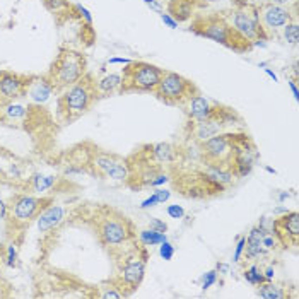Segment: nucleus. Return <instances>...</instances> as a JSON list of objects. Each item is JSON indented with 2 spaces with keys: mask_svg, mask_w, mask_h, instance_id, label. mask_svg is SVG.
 <instances>
[{
  "mask_svg": "<svg viewBox=\"0 0 299 299\" xmlns=\"http://www.w3.org/2000/svg\"><path fill=\"white\" fill-rule=\"evenodd\" d=\"M151 151H149V156L152 157L156 162H159V164H164V162H171L175 161L176 157V149L171 146V144H154V146L149 147Z\"/></svg>",
  "mask_w": 299,
  "mask_h": 299,
  "instance_id": "aec40b11",
  "label": "nucleus"
},
{
  "mask_svg": "<svg viewBox=\"0 0 299 299\" xmlns=\"http://www.w3.org/2000/svg\"><path fill=\"white\" fill-rule=\"evenodd\" d=\"M263 277H265V280H274V277H275V269L274 267L265 269L263 270Z\"/></svg>",
  "mask_w": 299,
  "mask_h": 299,
  "instance_id": "ea45409f",
  "label": "nucleus"
},
{
  "mask_svg": "<svg viewBox=\"0 0 299 299\" xmlns=\"http://www.w3.org/2000/svg\"><path fill=\"white\" fill-rule=\"evenodd\" d=\"M87 74V62L81 51L60 48L57 58L53 60L51 67L46 74L48 82L53 86L55 92H62L72 84H76L79 79H82Z\"/></svg>",
  "mask_w": 299,
  "mask_h": 299,
  "instance_id": "7ed1b4c3",
  "label": "nucleus"
},
{
  "mask_svg": "<svg viewBox=\"0 0 299 299\" xmlns=\"http://www.w3.org/2000/svg\"><path fill=\"white\" fill-rule=\"evenodd\" d=\"M97 236L106 248H120L134 238L132 224L116 210L103 209V216L97 219Z\"/></svg>",
  "mask_w": 299,
  "mask_h": 299,
  "instance_id": "20e7f679",
  "label": "nucleus"
},
{
  "mask_svg": "<svg viewBox=\"0 0 299 299\" xmlns=\"http://www.w3.org/2000/svg\"><path fill=\"white\" fill-rule=\"evenodd\" d=\"M146 263H147V255L144 251L140 255L139 250H134L132 253L125 255L123 265L120 269V277H118V289L123 296H130L142 284L144 275H146Z\"/></svg>",
  "mask_w": 299,
  "mask_h": 299,
  "instance_id": "1a4fd4ad",
  "label": "nucleus"
},
{
  "mask_svg": "<svg viewBox=\"0 0 299 299\" xmlns=\"http://www.w3.org/2000/svg\"><path fill=\"white\" fill-rule=\"evenodd\" d=\"M258 19H260L261 27H263V31L267 32V36L279 32L291 21H297L296 14H292L289 7L275 6V4H270V2L258 7Z\"/></svg>",
  "mask_w": 299,
  "mask_h": 299,
  "instance_id": "f8f14e48",
  "label": "nucleus"
},
{
  "mask_svg": "<svg viewBox=\"0 0 299 299\" xmlns=\"http://www.w3.org/2000/svg\"><path fill=\"white\" fill-rule=\"evenodd\" d=\"M159 255L162 260H168V261L173 260V256H175V246H173L168 240L162 241L159 245Z\"/></svg>",
  "mask_w": 299,
  "mask_h": 299,
  "instance_id": "cd10ccee",
  "label": "nucleus"
},
{
  "mask_svg": "<svg viewBox=\"0 0 299 299\" xmlns=\"http://www.w3.org/2000/svg\"><path fill=\"white\" fill-rule=\"evenodd\" d=\"M159 16H161V21L164 22V24H166L168 27H171V29H176V27H178V21L173 19L171 14H164V12H161Z\"/></svg>",
  "mask_w": 299,
  "mask_h": 299,
  "instance_id": "f704fd0d",
  "label": "nucleus"
},
{
  "mask_svg": "<svg viewBox=\"0 0 299 299\" xmlns=\"http://www.w3.org/2000/svg\"><path fill=\"white\" fill-rule=\"evenodd\" d=\"M229 24L240 32L243 38H246L251 43L256 40H269L267 32L263 31V27L260 24L258 7L256 6L238 2L236 7L229 14Z\"/></svg>",
  "mask_w": 299,
  "mask_h": 299,
  "instance_id": "0eeeda50",
  "label": "nucleus"
},
{
  "mask_svg": "<svg viewBox=\"0 0 299 299\" xmlns=\"http://www.w3.org/2000/svg\"><path fill=\"white\" fill-rule=\"evenodd\" d=\"M9 217V205H6L2 198H0V219H7Z\"/></svg>",
  "mask_w": 299,
  "mask_h": 299,
  "instance_id": "58836bf2",
  "label": "nucleus"
},
{
  "mask_svg": "<svg viewBox=\"0 0 299 299\" xmlns=\"http://www.w3.org/2000/svg\"><path fill=\"white\" fill-rule=\"evenodd\" d=\"M282 35H284V40H286L287 43L297 45V41H299V26H297V21H291L289 24L284 26L282 27Z\"/></svg>",
  "mask_w": 299,
  "mask_h": 299,
  "instance_id": "393cba45",
  "label": "nucleus"
},
{
  "mask_svg": "<svg viewBox=\"0 0 299 299\" xmlns=\"http://www.w3.org/2000/svg\"><path fill=\"white\" fill-rule=\"evenodd\" d=\"M258 296L263 299H286L289 294L286 289L274 284L272 280H265L258 287Z\"/></svg>",
  "mask_w": 299,
  "mask_h": 299,
  "instance_id": "4be33fe9",
  "label": "nucleus"
},
{
  "mask_svg": "<svg viewBox=\"0 0 299 299\" xmlns=\"http://www.w3.org/2000/svg\"><path fill=\"white\" fill-rule=\"evenodd\" d=\"M144 2H146V4H149V6H151V4H154V2H156V0H144Z\"/></svg>",
  "mask_w": 299,
  "mask_h": 299,
  "instance_id": "09e8293b",
  "label": "nucleus"
},
{
  "mask_svg": "<svg viewBox=\"0 0 299 299\" xmlns=\"http://www.w3.org/2000/svg\"><path fill=\"white\" fill-rule=\"evenodd\" d=\"M53 202L50 197H32V195H17L9 205V221L16 227L29 226L48 205Z\"/></svg>",
  "mask_w": 299,
  "mask_h": 299,
  "instance_id": "6e6552de",
  "label": "nucleus"
},
{
  "mask_svg": "<svg viewBox=\"0 0 299 299\" xmlns=\"http://www.w3.org/2000/svg\"><path fill=\"white\" fill-rule=\"evenodd\" d=\"M272 235L284 248H296L299 243V214L296 210L286 212L282 217L275 219L272 224Z\"/></svg>",
  "mask_w": 299,
  "mask_h": 299,
  "instance_id": "ddd939ff",
  "label": "nucleus"
},
{
  "mask_svg": "<svg viewBox=\"0 0 299 299\" xmlns=\"http://www.w3.org/2000/svg\"><path fill=\"white\" fill-rule=\"evenodd\" d=\"M198 87L186 77L176 72L164 70L159 84L154 89V94L164 101L166 105H180L185 106L195 94H198Z\"/></svg>",
  "mask_w": 299,
  "mask_h": 299,
  "instance_id": "423d86ee",
  "label": "nucleus"
},
{
  "mask_svg": "<svg viewBox=\"0 0 299 299\" xmlns=\"http://www.w3.org/2000/svg\"><path fill=\"white\" fill-rule=\"evenodd\" d=\"M236 142L238 135H226V134H217L216 137L202 142V156L207 161V164H217L229 168L232 156L236 151Z\"/></svg>",
  "mask_w": 299,
  "mask_h": 299,
  "instance_id": "9d476101",
  "label": "nucleus"
},
{
  "mask_svg": "<svg viewBox=\"0 0 299 299\" xmlns=\"http://www.w3.org/2000/svg\"><path fill=\"white\" fill-rule=\"evenodd\" d=\"M139 240L142 243L144 246H156V245H161L162 241L168 240L166 232H161V231H156V229H144L139 232Z\"/></svg>",
  "mask_w": 299,
  "mask_h": 299,
  "instance_id": "b1692460",
  "label": "nucleus"
},
{
  "mask_svg": "<svg viewBox=\"0 0 299 299\" xmlns=\"http://www.w3.org/2000/svg\"><path fill=\"white\" fill-rule=\"evenodd\" d=\"M99 97L97 94L96 81L91 74H86L82 79H79L76 84H72L57 99V116L60 123H70L82 116L87 110L94 105V101Z\"/></svg>",
  "mask_w": 299,
  "mask_h": 299,
  "instance_id": "f257e3e1",
  "label": "nucleus"
},
{
  "mask_svg": "<svg viewBox=\"0 0 299 299\" xmlns=\"http://www.w3.org/2000/svg\"><path fill=\"white\" fill-rule=\"evenodd\" d=\"M216 282H217V270H210V272L204 274V277H202V289H204V291H207V289L212 287Z\"/></svg>",
  "mask_w": 299,
  "mask_h": 299,
  "instance_id": "c85d7f7f",
  "label": "nucleus"
},
{
  "mask_svg": "<svg viewBox=\"0 0 299 299\" xmlns=\"http://www.w3.org/2000/svg\"><path fill=\"white\" fill-rule=\"evenodd\" d=\"M289 87H291V91H292V96H294V99H299V91H297V86H296V82L294 81H289Z\"/></svg>",
  "mask_w": 299,
  "mask_h": 299,
  "instance_id": "79ce46f5",
  "label": "nucleus"
},
{
  "mask_svg": "<svg viewBox=\"0 0 299 299\" xmlns=\"http://www.w3.org/2000/svg\"><path fill=\"white\" fill-rule=\"evenodd\" d=\"M286 198H289V193H282V195H280V197H279L280 202H284V200H286Z\"/></svg>",
  "mask_w": 299,
  "mask_h": 299,
  "instance_id": "49530a36",
  "label": "nucleus"
},
{
  "mask_svg": "<svg viewBox=\"0 0 299 299\" xmlns=\"http://www.w3.org/2000/svg\"><path fill=\"white\" fill-rule=\"evenodd\" d=\"M265 74H267V76H269L270 79H272L274 82H277V76H275V74H274V72H272V70H270V69H265Z\"/></svg>",
  "mask_w": 299,
  "mask_h": 299,
  "instance_id": "a18cd8bd",
  "label": "nucleus"
},
{
  "mask_svg": "<svg viewBox=\"0 0 299 299\" xmlns=\"http://www.w3.org/2000/svg\"><path fill=\"white\" fill-rule=\"evenodd\" d=\"M265 170H267L269 173H274V175H275V173H277V171L274 170V168H270V166H267V168H265Z\"/></svg>",
  "mask_w": 299,
  "mask_h": 299,
  "instance_id": "de8ad7c7",
  "label": "nucleus"
},
{
  "mask_svg": "<svg viewBox=\"0 0 299 299\" xmlns=\"http://www.w3.org/2000/svg\"><path fill=\"white\" fill-rule=\"evenodd\" d=\"M270 4H275V6H284V7H289V4H294L296 0H269Z\"/></svg>",
  "mask_w": 299,
  "mask_h": 299,
  "instance_id": "a19ab883",
  "label": "nucleus"
},
{
  "mask_svg": "<svg viewBox=\"0 0 299 299\" xmlns=\"http://www.w3.org/2000/svg\"><path fill=\"white\" fill-rule=\"evenodd\" d=\"M166 212H168V216L173 217V219H181V217H185V210H183V207H181V205H178V204L168 205Z\"/></svg>",
  "mask_w": 299,
  "mask_h": 299,
  "instance_id": "7c9ffc66",
  "label": "nucleus"
},
{
  "mask_svg": "<svg viewBox=\"0 0 299 299\" xmlns=\"http://www.w3.org/2000/svg\"><path fill=\"white\" fill-rule=\"evenodd\" d=\"M217 272H222V274H227L229 272V265H226V263H219L217 265Z\"/></svg>",
  "mask_w": 299,
  "mask_h": 299,
  "instance_id": "37998d69",
  "label": "nucleus"
},
{
  "mask_svg": "<svg viewBox=\"0 0 299 299\" xmlns=\"http://www.w3.org/2000/svg\"><path fill=\"white\" fill-rule=\"evenodd\" d=\"M65 221V209L62 205H55L51 202L43 212L36 217V226H38L40 232H50L53 229H57Z\"/></svg>",
  "mask_w": 299,
  "mask_h": 299,
  "instance_id": "dca6fc26",
  "label": "nucleus"
},
{
  "mask_svg": "<svg viewBox=\"0 0 299 299\" xmlns=\"http://www.w3.org/2000/svg\"><path fill=\"white\" fill-rule=\"evenodd\" d=\"M245 246H246V236L238 238L236 248H235V255H232V261H241V256L245 255Z\"/></svg>",
  "mask_w": 299,
  "mask_h": 299,
  "instance_id": "c756f323",
  "label": "nucleus"
},
{
  "mask_svg": "<svg viewBox=\"0 0 299 299\" xmlns=\"http://www.w3.org/2000/svg\"><path fill=\"white\" fill-rule=\"evenodd\" d=\"M121 86H123V79H121L120 74H108V76H105L103 79H99V81H96L99 97L121 92Z\"/></svg>",
  "mask_w": 299,
  "mask_h": 299,
  "instance_id": "6ab92c4d",
  "label": "nucleus"
},
{
  "mask_svg": "<svg viewBox=\"0 0 299 299\" xmlns=\"http://www.w3.org/2000/svg\"><path fill=\"white\" fill-rule=\"evenodd\" d=\"M149 226H151V229H156V231H161V232L168 231V224L164 221H161V219H156V217H151Z\"/></svg>",
  "mask_w": 299,
  "mask_h": 299,
  "instance_id": "72a5a7b5",
  "label": "nucleus"
},
{
  "mask_svg": "<svg viewBox=\"0 0 299 299\" xmlns=\"http://www.w3.org/2000/svg\"><path fill=\"white\" fill-rule=\"evenodd\" d=\"M168 180H170L168 178V175H164V173H157L151 181V186H161V185H164Z\"/></svg>",
  "mask_w": 299,
  "mask_h": 299,
  "instance_id": "e433bc0d",
  "label": "nucleus"
},
{
  "mask_svg": "<svg viewBox=\"0 0 299 299\" xmlns=\"http://www.w3.org/2000/svg\"><path fill=\"white\" fill-rule=\"evenodd\" d=\"M32 77L14 74L9 70H0V99L16 101L26 96V91L31 84Z\"/></svg>",
  "mask_w": 299,
  "mask_h": 299,
  "instance_id": "4468645a",
  "label": "nucleus"
},
{
  "mask_svg": "<svg viewBox=\"0 0 299 299\" xmlns=\"http://www.w3.org/2000/svg\"><path fill=\"white\" fill-rule=\"evenodd\" d=\"M53 92H55L53 86L48 82L46 77H32L29 87H27V91H26V96L29 97L31 103H35V105H41V103L48 101Z\"/></svg>",
  "mask_w": 299,
  "mask_h": 299,
  "instance_id": "a211bd4d",
  "label": "nucleus"
},
{
  "mask_svg": "<svg viewBox=\"0 0 299 299\" xmlns=\"http://www.w3.org/2000/svg\"><path fill=\"white\" fill-rule=\"evenodd\" d=\"M186 115H188L190 121H204L209 118H216L217 115V108L219 106H214L207 97L198 94H195L191 99L186 103Z\"/></svg>",
  "mask_w": 299,
  "mask_h": 299,
  "instance_id": "2eb2a0df",
  "label": "nucleus"
},
{
  "mask_svg": "<svg viewBox=\"0 0 299 299\" xmlns=\"http://www.w3.org/2000/svg\"><path fill=\"white\" fill-rule=\"evenodd\" d=\"M154 205H159V204H157V198H156V195L152 193L151 197L146 198L142 204H140V209H151V207H154Z\"/></svg>",
  "mask_w": 299,
  "mask_h": 299,
  "instance_id": "4c0bfd02",
  "label": "nucleus"
},
{
  "mask_svg": "<svg viewBox=\"0 0 299 299\" xmlns=\"http://www.w3.org/2000/svg\"><path fill=\"white\" fill-rule=\"evenodd\" d=\"M170 12L176 21H186L193 14V0H171Z\"/></svg>",
  "mask_w": 299,
  "mask_h": 299,
  "instance_id": "412c9836",
  "label": "nucleus"
},
{
  "mask_svg": "<svg viewBox=\"0 0 299 299\" xmlns=\"http://www.w3.org/2000/svg\"><path fill=\"white\" fill-rule=\"evenodd\" d=\"M108 63H130V60L128 58H110V62Z\"/></svg>",
  "mask_w": 299,
  "mask_h": 299,
  "instance_id": "c03bdc74",
  "label": "nucleus"
},
{
  "mask_svg": "<svg viewBox=\"0 0 299 299\" xmlns=\"http://www.w3.org/2000/svg\"><path fill=\"white\" fill-rule=\"evenodd\" d=\"M74 9H76L77 14H79V17H81V19H84V22H86L87 26H92V17H91V14H89V11H87L86 7L74 6Z\"/></svg>",
  "mask_w": 299,
  "mask_h": 299,
  "instance_id": "2f4dec72",
  "label": "nucleus"
},
{
  "mask_svg": "<svg viewBox=\"0 0 299 299\" xmlns=\"http://www.w3.org/2000/svg\"><path fill=\"white\" fill-rule=\"evenodd\" d=\"M43 2L45 7L53 14H63L67 12V9H70L69 0H43Z\"/></svg>",
  "mask_w": 299,
  "mask_h": 299,
  "instance_id": "bb28decb",
  "label": "nucleus"
},
{
  "mask_svg": "<svg viewBox=\"0 0 299 299\" xmlns=\"http://www.w3.org/2000/svg\"><path fill=\"white\" fill-rule=\"evenodd\" d=\"M191 123V121H190ZM222 121L217 118H209L204 121H193L191 123V135H193L195 140H198L200 144L205 142V140L216 137L217 134L222 132Z\"/></svg>",
  "mask_w": 299,
  "mask_h": 299,
  "instance_id": "f3484780",
  "label": "nucleus"
},
{
  "mask_svg": "<svg viewBox=\"0 0 299 299\" xmlns=\"http://www.w3.org/2000/svg\"><path fill=\"white\" fill-rule=\"evenodd\" d=\"M89 166L94 170L97 176L103 178L125 181L130 178V166L125 159L106 152H96L89 159Z\"/></svg>",
  "mask_w": 299,
  "mask_h": 299,
  "instance_id": "9b49d317",
  "label": "nucleus"
},
{
  "mask_svg": "<svg viewBox=\"0 0 299 299\" xmlns=\"http://www.w3.org/2000/svg\"><path fill=\"white\" fill-rule=\"evenodd\" d=\"M55 183H57V178L51 175H35L29 181V186L35 193H40V191H46L50 188H53Z\"/></svg>",
  "mask_w": 299,
  "mask_h": 299,
  "instance_id": "5701e85b",
  "label": "nucleus"
},
{
  "mask_svg": "<svg viewBox=\"0 0 299 299\" xmlns=\"http://www.w3.org/2000/svg\"><path fill=\"white\" fill-rule=\"evenodd\" d=\"M154 195H156V198H157V204H164V202H168L170 200V197H171V191L170 190H156L154 191Z\"/></svg>",
  "mask_w": 299,
  "mask_h": 299,
  "instance_id": "c9c22d12",
  "label": "nucleus"
},
{
  "mask_svg": "<svg viewBox=\"0 0 299 299\" xmlns=\"http://www.w3.org/2000/svg\"><path fill=\"white\" fill-rule=\"evenodd\" d=\"M17 263V250L14 245L7 246V265L9 267H16Z\"/></svg>",
  "mask_w": 299,
  "mask_h": 299,
  "instance_id": "473e14b6",
  "label": "nucleus"
},
{
  "mask_svg": "<svg viewBox=\"0 0 299 299\" xmlns=\"http://www.w3.org/2000/svg\"><path fill=\"white\" fill-rule=\"evenodd\" d=\"M245 279L248 280L250 284H253V286H260L261 282H265V277H263V270H261L258 265H251L250 269L245 270Z\"/></svg>",
  "mask_w": 299,
  "mask_h": 299,
  "instance_id": "a878e982",
  "label": "nucleus"
},
{
  "mask_svg": "<svg viewBox=\"0 0 299 299\" xmlns=\"http://www.w3.org/2000/svg\"><path fill=\"white\" fill-rule=\"evenodd\" d=\"M162 74L164 69H159L157 65L147 62H130L121 74L123 79L121 92H154Z\"/></svg>",
  "mask_w": 299,
  "mask_h": 299,
  "instance_id": "39448f33",
  "label": "nucleus"
},
{
  "mask_svg": "<svg viewBox=\"0 0 299 299\" xmlns=\"http://www.w3.org/2000/svg\"><path fill=\"white\" fill-rule=\"evenodd\" d=\"M191 31L202 38L212 40L216 43L226 46L229 50H235L238 53H246L253 48V43L238 32L235 27L229 24V21L219 14H210L205 17H197L191 22Z\"/></svg>",
  "mask_w": 299,
  "mask_h": 299,
  "instance_id": "f03ea898",
  "label": "nucleus"
}]
</instances>
